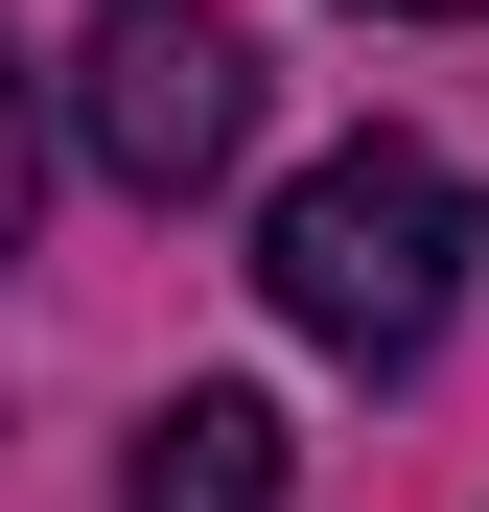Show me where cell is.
<instances>
[{
	"label": "cell",
	"instance_id": "obj_1",
	"mask_svg": "<svg viewBox=\"0 0 489 512\" xmlns=\"http://www.w3.org/2000/svg\"><path fill=\"white\" fill-rule=\"evenodd\" d=\"M466 256H489V210H466L443 140H326L257 210V303L303 326V350H350V373H420L466 326Z\"/></svg>",
	"mask_w": 489,
	"mask_h": 512
},
{
	"label": "cell",
	"instance_id": "obj_2",
	"mask_svg": "<svg viewBox=\"0 0 489 512\" xmlns=\"http://www.w3.org/2000/svg\"><path fill=\"white\" fill-rule=\"evenodd\" d=\"M70 140H94V187H140V210L233 187V140H257V47H233V0H117V24L70 47Z\"/></svg>",
	"mask_w": 489,
	"mask_h": 512
},
{
	"label": "cell",
	"instance_id": "obj_3",
	"mask_svg": "<svg viewBox=\"0 0 489 512\" xmlns=\"http://www.w3.org/2000/svg\"><path fill=\"white\" fill-rule=\"evenodd\" d=\"M117 512H280V396H163L140 419V466H117Z\"/></svg>",
	"mask_w": 489,
	"mask_h": 512
},
{
	"label": "cell",
	"instance_id": "obj_4",
	"mask_svg": "<svg viewBox=\"0 0 489 512\" xmlns=\"http://www.w3.org/2000/svg\"><path fill=\"white\" fill-rule=\"evenodd\" d=\"M24 187H47V140H24V94H0V256H24Z\"/></svg>",
	"mask_w": 489,
	"mask_h": 512
},
{
	"label": "cell",
	"instance_id": "obj_5",
	"mask_svg": "<svg viewBox=\"0 0 489 512\" xmlns=\"http://www.w3.org/2000/svg\"><path fill=\"white\" fill-rule=\"evenodd\" d=\"M373 24H489V0H373Z\"/></svg>",
	"mask_w": 489,
	"mask_h": 512
}]
</instances>
